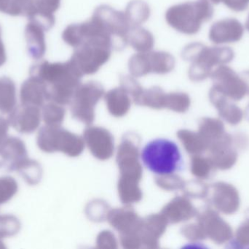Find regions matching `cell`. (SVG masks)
Masks as SVG:
<instances>
[{"label": "cell", "mask_w": 249, "mask_h": 249, "mask_svg": "<svg viewBox=\"0 0 249 249\" xmlns=\"http://www.w3.org/2000/svg\"><path fill=\"white\" fill-rule=\"evenodd\" d=\"M18 186L16 180L10 176L0 178V205L11 200L18 192Z\"/></svg>", "instance_id": "obj_26"}, {"label": "cell", "mask_w": 249, "mask_h": 249, "mask_svg": "<svg viewBox=\"0 0 249 249\" xmlns=\"http://www.w3.org/2000/svg\"><path fill=\"white\" fill-rule=\"evenodd\" d=\"M13 171H17L20 173L22 178L29 185L38 184L42 178V168L39 164L28 157L19 162L15 167Z\"/></svg>", "instance_id": "obj_22"}, {"label": "cell", "mask_w": 249, "mask_h": 249, "mask_svg": "<svg viewBox=\"0 0 249 249\" xmlns=\"http://www.w3.org/2000/svg\"><path fill=\"white\" fill-rule=\"evenodd\" d=\"M35 11L29 17V20L36 22L45 31L53 27L55 19L54 13L61 5V0H34Z\"/></svg>", "instance_id": "obj_17"}, {"label": "cell", "mask_w": 249, "mask_h": 249, "mask_svg": "<svg viewBox=\"0 0 249 249\" xmlns=\"http://www.w3.org/2000/svg\"><path fill=\"white\" fill-rule=\"evenodd\" d=\"M20 222L13 215H0V239L18 233Z\"/></svg>", "instance_id": "obj_25"}, {"label": "cell", "mask_w": 249, "mask_h": 249, "mask_svg": "<svg viewBox=\"0 0 249 249\" xmlns=\"http://www.w3.org/2000/svg\"><path fill=\"white\" fill-rule=\"evenodd\" d=\"M62 39L74 48L71 61L83 76L97 73L109 61L114 50L112 38L93 17L83 23L69 25Z\"/></svg>", "instance_id": "obj_1"}, {"label": "cell", "mask_w": 249, "mask_h": 249, "mask_svg": "<svg viewBox=\"0 0 249 249\" xmlns=\"http://www.w3.org/2000/svg\"><path fill=\"white\" fill-rule=\"evenodd\" d=\"M10 123L8 120L0 117V145L1 143L7 138L8 136L9 127H10Z\"/></svg>", "instance_id": "obj_30"}, {"label": "cell", "mask_w": 249, "mask_h": 249, "mask_svg": "<svg viewBox=\"0 0 249 249\" xmlns=\"http://www.w3.org/2000/svg\"><path fill=\"white\" fill-rule=\"evenodd\" d=\"M241 75L244 77V80H245L246 83H247V89H248V95H249V70L242 72Z\"/></svg>", "instance_id": "obj_32"}, {"label": "cell", "mask_w": 249, "mask_h": 249, "mask_svg": "<svg viewBox=\"0 0 249 249\" xmlns=\"http://www.w3.org/2000/svg\"><path fill=\"white\" fill-rule=\"evenodd\" d=\"M149 64L151 73L165 75L171 73L175 67L174 56L165 51H149Z\"/></svg>", "instance_id": "obj_21"}, {"label": "cell", "mask_w": 249, "mask_h": 249, "mask_svg": "<svg viewBox=\"0 0 249 249\" xmlns=\"http://www.w3.org/2000/svg\"><path fill=\"white\" fill-rule=\"evenodd\" d=\"M28 156L26 145L18 137H7L0 145V157L13 171L15 167Z\"/></svg>", "instance_id": "obj_16"}, {"label": "cell", "mask_w": 249, "mask_h": 249, "mask_svg": "<svg viewBox=\"0 0 249 249\" xmlns=\"http://www.w3.org/2000/svg\"><path fill=\"white\" fill-rule=\"evenodd\" d=\"M128 69L131 76L135 77H142L151 73L148 52L138 53L132 56L129 59Z\"/></svg>", "instance_id": "obj_24"}, {"label": "cell", "mask_w": 249, "mask_h": 249, "mask_svg": "<svg viewBox=\"0 0 249 249\" xmlns=\"http://www.w3.org/2000/svg\"><path fill=\"white\" fill-rule=\"evenodd\" d=\"M127 44L139 53L151 51L155 45L153 35L141 26L131 27L127 33Z\"/></svg>", "instance_id": "obj_18"}, {"label": "cell", "mask_w": 249, "mask_h": 249, "mask_svg": "<svg viewBox=\"0 0 249 249\" xmlns=\"http://www.w3.org/2000/svg\"><path fill=\"white\" fill-rule=\"evenodd\" d=\"M124 12L130 27L143 24L149 19L151 14L149 4L142 0H133L130 1Z\"/></svg>", "instance_id": "obj_20"}, {"label": "cell", "mask_w": 249, "mask_h": 249, "mask_svg": "<svg viewBox=\"0 0 249 249\" xmlns=\"http://www.w3.org/2000/svg\"><path fill=\"white\" fill-rule=\"evenodd\" d=\"M246 27H247V30L249 32V15L248 16V19H247V22H246Z\"/></svg>", "instance_id": "obj_35"}, {"label": "cell", "mask_w": 249, "mask_h": 249, "mask_svg": "<svg viewBox=\"0 0 249 249\" xmlns=\"http://www.w3.org/2000/svg\"><path fill=\"white\" fill-rule=\"evenodd\" d=\"M209 160L213 168L221 171L230 170L238 160V152L233 146V140L231 134L225 133L223 137L209 145Z\"/></svg>", "instance_id": "obj_8"}, {"label": "cell", "mask_w": 249, "mask_h": 249, "mask_svg": "<svg viewBox=\"0 0 249 249\" xmlns=\"http://www.w3.org/2000/svg\"><path fill=\"white\" fill-rule=\"evenodd\" d=\"M62 110L55 104H48L43 108V118L45 123L53 127L58 124L61 119Z\"/></svg>", "instance_id": "obj_28"}, {"label": "cell", "mask_w": 249, "mask_h": 249, "mask_svg": "<svg viewBox=\"0 0 249 249\" xmlns=\"http://www.w3.org/2000/svg\"><path fill=\"white\" fill-rule=\"evenodd\" d=\"M232 244L234 248H249V217L237 230Z\"/></svg>", "instance_id": "obj_27"}, {"label": "cell", "mask_w": 249, "mask_h": 249, "mask_svg": "<svg viewBox=\"0 0 249 249\" xmlns=\"http://www.w3.org/2000/svg\"><path fill=\"white\" fill-rule=\"evenodd\" d=\"M213 87L231 100L240 101L248 95V89L244 77L229 66L216 67L211 75Z\"/></svg>", "instance_id": "obj_7"}, {"label": "cell", "mask_w": 249, "mask_h": 249, "mask_svg": "<svg viewBox=\"0 0 249 249\" xmlns=\"http://www.w3.org/2000/svg\"><path fill=\"white\" fill-rule=\"evenodd\" d=\"M206 1H210L211 3H213V4H219V2L222 1V0H206Z\"/></svg>", "instance_id": "obj_34"}, {"label": "cell", "mask_w": 249, "mask_h": 249, "mask_svg": "<svg viewBox=\"0 0 249 249\" xmlns=\"http://www.w3.org/2000/svg\"><path fill=\"white\" fill-rule=\"evenodd\" d=\"M41 113L38 107L22 105L10 114L8 121L13 129L22 134H32L39 127Z\"/></svg>", "instance_id": "obj_10"}, {"label": "cell", "mask_w": 249, "mask_h": 249, "mask_svg": "<svg viewBox=\"0 0 249 249\" xmlns=\"http://www.w3.org/2000/svg\"><path fill=\"white\" fill-rule=\"evenodd\" d=\"M209 98L218 110L219 115L227 122L231 125H237L242 121L244 112L241 108L213 86L209 92Z\"/></svg>", "instance_id": "obj_13"}, {"label": "cell", "mask_w": 249, "mask_h": 249, "mask_svg": "<svg viewBox=\"0 0 249 249\" xmlns=\"http://www.w3.org/2000/svg\"><path fill=\"white\" fill-rule=\"evenodd\" d=\"M6 247L4 245V243L0 239V249H5Z\"/></svg>", "instance_id": "obj_36"}, {"label": "cell", "mask_w": 249, "mask_h": 249, "mask_svg": "<svg viewBox=\"0 0 249 249\" xmlns=\"http://www.w3.org/2000/svg\"><path fill=\"white\" fill-rule=\"evenodd\" d=\"M200 221L206 236L216 244H225L233 238V232L229 224L214 211L208 210L205 212Z\"/></svg>", "instance_id": "obj_11"}, {"label": "cell", "mask_w": 249, "mask_h": 249, "mask_svg": "<svg viewBox=\"0 0 249 249\" xmlns=\"http://www.w3.org/2000/svg\"><path fill=\"white\" fill-rule=\"evenodd\" d=\"M213 13L214 10L210 1H187L168 8L165 13V20L177 32L193 35L199 32L203 23L212 19Z\"/></svg>", "instance_id": "obj_4"}, {"label": "cell", "mask_w": 249, "mask_h": 249, "mask_svg": "<svg viewBox=\"0 0 249 249\" xmlns=\"http://www.w3.org/2000/svg\"><path fill=\"white\" fill-rule=\"evenodd\" d=\"M246 118H247V120L249 121V105L247 106V109H246Z\"/></svg>", "instance_id": "obj_33"}, {"label": "cell", "mask_w": 249, "mask_h": 249, "mask_svg": "<svg viewBox=\"0 0 249 249\" xmlns=\"http://www.w3.org/2000/svg\"><path fill=\"white\" fill-rule=\"evenodd\" d=\"M7 55H6L5 47L1 39V29L0 26V67L6 62Z\"/></svg>", "instance_id": "obj_31"}, {"label": "cell", "mask_w": 249, "mask_h": 249, "mask_svg": "<svg viewBox=\"0 0 249 249\" xmlns=\"http://www.w3.org/2000/svg\"><path fill=\"white\" fill-rule=\"evenodd\" d=\"M244 27L236 19H225L215 22L209 30V39L215 45L233 43L242 39Z\"/></svg>", "instance_id": "obj_9"}, {"label": "cell", "mask_w": 249, "mask_h": 249, "mask_svg": "<svg viewBox=\"0 0 249 249\" xmlns=\"http://www.w3.org/2000/svg\"><path fill=\"white\" fill-rule=\"evenodd\" d=\"M213 168L211 161L205 158L196 157L193 159V171L195 175L200 178H206Z\"/></svg>", "instance_id": "obj_29"}, {"label": "cell", "mask_w": 249, "mask_h": 249, "mask_svg": "<svg viewBox=\"0 0 249 249\" xmlns=\"http://www.w3.org/2000/svg\"><path fill=\"white\" fill-rule=\"evenodd\" d=\"M181 57L191 63L188 72L190 80L200 82L211 77L216 67L233 61L235 52L230 47H208L201 42H192L184 47Z\"/></svg>", "instance_id": "obj_3"}, {"label": "cell", "mask_w": 249, "mask_h": 249, "mask_svg": "<svg viewBox=\"0 0 249 249\" xmlns=\"http://www.w3.org/2000/svg\"><path fill=\"white\" fill-rule=\"evenodd\" d=\"M29 73L44 82L48 99L58 103H64L70 99L83 76L71 58L65 62L42 61L32 66Z\"/></svg>", "instance_id": "obj_2"}, {"label": "cell", "mask_w": 249, "mask_h": 249, "mask_svg": "<svg viewBox=\"0 0 249 249\" xmlns=\"http://www.w3.org/2000/svg\"><path fill=\"white\" fill-rule=\"evenodd\" d=\"M212 202L216 210L227 215L236 213L241 203L239 193L236 188L225 182L213 184Z\"/></svg>", "instance_id": "obj_12"}, {"label": "cell", "mask_w": 249, "mask_h": 249, "mask_svg": "<svg viewBox=\"0 0 249 249\" xmlns=\"http://www.w3.org/2000/svg\"><path fill=\"white\" fill-rule=\"evenodd\" d=\"M16 86L15 82L10 77H0V112L10 114L16 108Z\"/></svg>", "instance_id": "obj_19"}, {"label": "cell", "mask_w": 249, "mask_h": 249, "mask_svg": "<svg viewBox=\"0 0 249 249\" xmlns=\"http://www.w3.org/2000/svg\"><path fill=\"white\" fill-rule=\"evenodd\" d=\"M20 98L22 105L42 106L48 99L45 83L37 77L30 76L21 85Z\"/></svg>", "instance_id": "obj_14"}, {"label": "cell", "mask_w": 249, "mask_h": 249, "mask_svg": "<svg viewBox=\"0 0 249 249\" xmlns=\"http://www.w3.org/2000/svg\"><path fill=\"white\" fill-rule=\"evenodd\" d=\"M142 162L146 168L157 175L174 173L181 168V154L178 146L167 139H155L142 149Z\"/></svg>", "instance_id": "obj_5"}, {"label": "cell", "mask_w": 249, "mask_h": 249, "mask_svg": "<svg viewBox=\"0 0 249 249\" xmlns=\"http://www.w3.org/2000/svg\"><path fill=\"white\" fill-rule=\"evenodd\" d=\"M225 133V126L221 120L207 118L202 121L200 134L206 140L209 146L211 143L223 137Z\"/></svg>", "instance_id": "obj_23"}, {"label": "cell", "mask_w": 249, "mask_h": 249, "mask_svg": "<svg viewBox=\"0 0 249 249\" xmlns=\"http://www.w3.org/2000/svg\"><path fill=\"white\" fill-rule=\"evenodd\" d=\"M45 32L41 25L29 20L25 29V38L27 42L28 54L35 60L42 59L46 52Z\"/></svg>", "instance_id": "obj_15"}, {"label": "cell", "mask_w": 249, "mask_h": 249, "mask_svg": "<svg viewBox=\"0 0 249 249\" xmlns=\"http://www.w3.org/2000/svg\"><path fill=\"white\" fill-rule=\"evenodd\" d=\"M93 16L110 35L114 49L121 51L128 45L127 36L131 27L124 11L115 10L107 4H102L95 9Z\"/></svg>", "instance_id": "obj_6"}]
</instances>
